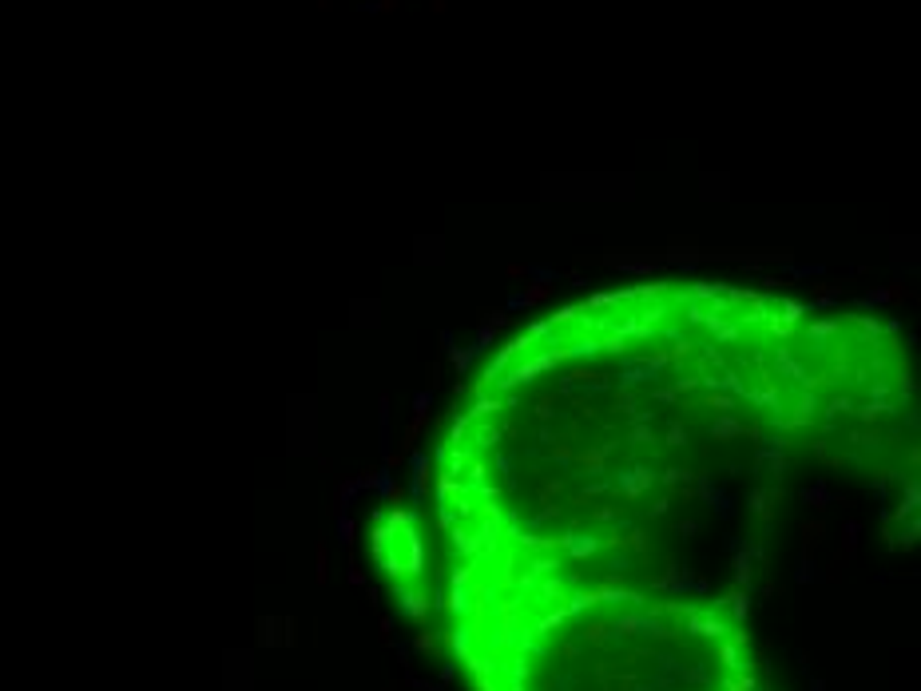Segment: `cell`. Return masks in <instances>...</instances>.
Segmentation results:
<instances>
[{"mask_svg": "<svg viewBox=\"0 0 921 691\" xmlns=\"http://www.w3.org/2000/svg\"><path fill=\"white\" fill-rule=\"evenodd\" d=\"M568 358V350H548V354H540V358H528V362H521V366H512L508 370V378H496L501 386H524V382H532L540 370H548V366H556V362H564Z\"/></svg>", "mask_w": 921, "mask_h": 691, "instance_id": "6da1fadb", "label": "cell"}, {"mask_svg": "<svg viewBox=\"0 0 921 691\" xmlns=\"http://www.w3.org/2000/svg\"><path fill=\"white\" fill-rule=\"evenodd\" d=\"M532 346H536V342H532V338L528 334H521V338H512V342H508V346H501V354L492 358L489 366H485V378H481V386L476 389H485L489 386V382H496V378H501V373L508 370V362H512V358L516 354H528V350H532Z\"/></svg>", "mask_w": 921, "mask_h": 691, "instance_id": "7a4b0ae2", "label": "cell"}, {"mask_svg": "<svg viewBox=\"0 0 921 691\" xmlns=\"http://www.w3.org/2000/svg\"><path fill=\"white\" fill-rule=\"evenodd\" d=\"M552 294V282H536L532 290H524L521 298H512V306H536V302H544Z\"/></svg>", "mask_w": 921, "mask_h": 691, "instance_id": "3957f363", "label": "cell"}, {"mask_svg": "<svg viewBox=\"0 0 921 691\" xmlns=\"http://www.w3.org/2000/svg\"><path fill=\"white\" fill-rule=\"evenodd\" d=\"M711 434H715V437H735V434H746V429H743V425H739L735 418H723V421H715Z\"/></svg>", "mask_w": 921, "mask_h": 691, "instance_id": "277c9868", "label": "cell"}, {"mask_svg": "<svg viewBox=\"0 0 921 691\" xmlns=\"http://www.w3.org/2000/svg\"><path fill=\"white\" fill-rule=\"evenodd\" d=\"M782 310H786V314H782V322H791V326L806 314V306H802V302H782Z\"/></svg>", "mask_w": 921, "mask_h": 691, "instance_id": "5b68a950", "label": "cell"}, {"mask_svg": "<svg viewBox=\"0 0 921 691\" xmlns=\"http://www.w3.org/2000/svg\"><path fill=\"white\" fill-rule=\"evenodd\" d=\"M830 334H838V322H814L810 326V338H830Z\"/></svg>", "mask_w": 921, "mask_h": 691, "instance_id": "8992f818", "label": "cell"}, {"mask_svg": "<svg viewBox=\"0 0 921 691\" xmlns=\"http://www.w3.org/2000/svg\"><path fill=\"white\" fill-rule=\"evenodd\" d=\"M449 362H453L457 370H465V366L473 362V350H449Z\"/></svg>", "mask_w": 921, "mask_h": 691, "instance_id": "52a82bcc", "label": "cell"}, {"mask_svg": "<svg viewBox=\"0 0 921 691\" xmlns=\"http://www.w3.org/2000/svg\"><path fill=\"white\" fill-rule=\"evenodd\" d=\"M405 612H409V616H421V612H425V600H421V596H413V592H405Z\"/></svg>", "mask_w": 921, "mask_h": 691, "instance_id": "ba28073f", "label": "cell"}, {"mask_svg": "<svg viewBox=\"0 0 921 691\" xmlns=\"http://www.w3.org/2000/svg\"><path fill=\"white\" fill-rule=\"evenodd\" d=\"M707 405H711V409H719V413H730V409H735V398H707Z\"/></svg>", "mask_w": 921, "mask_h": 691, "instance_id": "9c48e42d", "label": "cell"}, {"mask_svg": "<svg viewBox=\"0 0 921 691\" xmlns=\"http://www.w3.org/2000/svg\"><path fill=\"white\" fill-rule=\"evenodd\" d=\"M492 409H501L496 402H489V398H481V402L473 405V418H485V413H492Z\"/></svg>", "mask_w": 921, "mask_h": 691, "instance_id": "30bf717a", "label": "cell"}, {"mask_svg": "<svg viewBox=\"0 0 921 691\" xmlns=\"http://www.w3.org/2000/svg\"><path fill=\"white\" fill-rule=\"evenodd\" d=\"M600 350H616V354H619V350H623V334H612V338H603V342H600Z\"/></svg>", "mask_w": 921, "mask_h": 691, "instance_id": "8fae6325", "label": "cell"}, {"mask_svg": "<svg viewBox=\"0 0 921 691\" xmlns=\"http://www.w3.org/2000/svg\"><path fill=\"white\" fill-rule=\"evenodd\" d=\"M667 441H671V445H683V441H687L683 425H671V429H667Z\"/></svg>", "mask_w": 921, "mask_h": 691, "instance_id": "7c38bea8", "label": "cell"}, {"mask_svg": "<svg viewBox=\"0 0 921 691\" xmlns=\"http://www.w3.org/2000/svg\"><path fill=\"white\" fill-rule=\"evenodd\" d=\"M338 532H342V545H349V541H353V525H349L346 516L338 520Z\"/></svg>", "mask_w": 921, "mask_h": 691, "instance_id": "4fadbf2b", "label": "cell"}, {"mask_svg": "<svg viewBox=\"0 0 921 691\" xmlns=\"http://www.w3.org/2000/svg\"><path fill=\"white\" fill-rule=\"evenodd\" d=\"M806 500H814L818 509H822V500H826V489L822 485H814V489H806Z\"/></svg>", "mask_w": 921, "mask_h": 691, "instance_id": "5bb4252c", "label": "cell"}, {"mask_svg": "<svg viewBox=\"0 0 921 691\" xmlns=\"http://www.w3.org/2000/svg\"><path fill=\"white\" fill-rule=\"evenodd\" d=\"M413 413H429V393H417V398H413Z\"/></svg>", "mask_w": 921, "mask_h": 691, "instance_id": "9a60e30c", "label": "cell"}, {"mask_svg": "<svg viewBox=\"0 0 921 691\" xmlns=\"http://www.w3.org/2000/svg\"><path fill=\"white\" fill-rule=\"evenodd\" d=\"M465 429H469V418H457V421H453V441H460V437H465Z\"/></svg>", "mask_w": 921, "mask_h": 691, "instance_id": "2e32d148", "label": "cell"}, {"mask_svg": "<svg viewBox=\"0 0 921 691\" xmlns=\"http://www.w3.org/2000/svg\"><path fill=\"white\" fill-rule=\"evenodd\" d=\"M437 382H441V362H433V366H429V389L437 386Z\"/></svg>", "mask_w": 921, "mask_h": 691, "instance_id": "e0dca14e", "label": "cell"}, {"mask_svg": "<svg viewBox=\"0 0 921 691\" xmlns=\"http://www.w3.org/2000/svg\"><path fill=\"white\" fill-rule=\"evenodd\" d=\"M687 354H691V342H679V346L671 350V358H687Z\"/></svg>", "mask_w": 921, "mask_h": 691, "instance_id": "ac0fdd59", "label": "cell"}, {"mask_svg": "<svg viewBox=\"0 0 921 691\" xmlns=\"http://www.w3.org/2000/svg\"><path fill=\"white\" fill-rule=\"evenodd\" d=\"M632 437H635V441H648V437H651V434H648V425H635Z\"/></svg>", "mask_w": 921, "mask_h": 691, "instance_id": "d6986e66", "label": "cell"}]
</instances>
